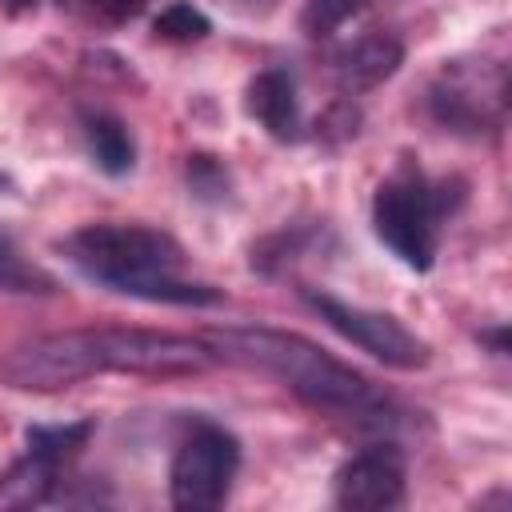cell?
Returning a JSON list of instances; mask_svg holds the SVG:
<instances>
[{"instance_id": "obj_3", "label": "cell", "mask_w": 512, "mask_h": 512, "mask_svg": "<svg viewBox=\"0 0 512 512\" xmlns=\"http://www.w3.org/2000/svg\"><path fill=\"white\" fill-rule=\"evenodd\" d=\"M68 260L112 292L152 304H216L220 292L184 280V248L148 224H84L64 240Z\"/></svg>"}, {"instance_id": "obj_14", "label": "cell", "mask_w": 512, "mask_h": 512, "mask_svg": "<svg viewBox=\"0 0 512 512\" xmlns=\"http://www.w3.org/2000/svg\"><path fill=\"white\" fill-rule=\"evenodd\" d=\"M152 32H156L160 40L188 44V40L208 36V32H212V24H208V16H204L200 8H192L188 0H176V4H168V8H164L156 20H152Z\"/></svg>"}, {"instance_id": "obj_6", "label": "cell", "mask_w": 512, "mask_h": 512, "mask_svg": "<svg viewBox=\"0 0 512 512\" xmlns=\"http://www.w3.org/2000/svg\"><path fill=\"white\" fill-rule=\"evenodd\" d=\"M240 468V444L232 432L204 424L196 428L172 460L168 472V488H172V504L176 508H216L224 504L232 480Z\"/></svg>"}, {"instance_id": "obj_5", "label": "cell", "mask_w": 512, "mask_h": 512, "mask_svg": "<svg viewBox=\"0 0 512 512\" xmlns=\"http://www.w3.org/2000/svg\"><path fill=\"white\" fill-rule=\"evenodd\" d=\"M304 300L312 304V312L332 332H340L344 340H352L356 348H364L368 356H376L380 364L400 368V372H416V368L428 364V344L416 332H408L396 316L376 312V308L348 304V300H340L332 292H316V288H304Z\"/></svg>"}, {"instance_id": "obj_9", "label": "cell", "mask_w": 512, "mask_h": 512, "mask_svg": "<svg viewBox=\"0 0 512 512\" xmlns=\"http://www.w3.org/2000/svg\"><path fill=\"white\" fill-rule=\"evenodd\" d=\"M248 116L272 136V140H296L300 128V104H296V80L284 68H264L252 76L244 96Z\"/></svg>"}, {"instance_id": "obj_17", "label": "cell", "mask_w": 512, "mask_h": 512, "mask_svg": "<svg viewBox=\"0 0 512 512\" xmlns=\"http://www.w3.org/2000/svg\"><path fill=\"white\" fill-rule=\"evenodd\" d=\"M232 8H240V12H256V8H268L272 0H228Z\"/></svg>"}, {"instance_id": "obj_12", "label": "cell", "mask_w": 512, "mask_h": 512, "mask_svg": "<svg viewBox=\"0 0 512 512\" xmlns=\"http://www.w3.org/2000/svg\"><path fill=\"white\" fill-rule=\"evenodd\" d=\"M92 436V420H76V424H36L24 432V444L32 456H44L52 464H64L68 456H76Z\"/></svg>"}, {"instance_id": "obj_10", "label": "cell", "mask_w": 512, "mask_h": 512, "mask_svg": "<svg viewBox=\"0 0 512 512\" xmlns=\"http://www.w3.org/2000/svg\"><path fill=\"white\" fill-rule=\"evenodd\" d=\"M84 140L92 160L100 164V172L108 176H124L136 164V140L128 132V124L112 112H84Z\"/></svg>"}, {"instance_id": "obj_15", "label": "cell", "mask_w": 512, "mask_h": 512, "mask_svg": "<svg viewBox=\"0 0 512 512\" xmlns=\"http://www.w3.org/2000/svg\"><path fill=\"white\" fill-rule=\"evenodd\" d=\"M360 8H364V0H304L300 28H304V36H316L320 40V36H332Z\"/></svg>"}, {"instance_id": "obj_13", "label": "cell", "mask_w": 512, "mask_h": 512, "mask_svg": "<svg viewBox=\"0 0 512 512\" xmlns=\"http://www.w3.org/2000/svg\"><path fill=\"white\" fill-rule=\"evenodd\" d=\"M0 288L8 292H52V276L20 256V248L0 232Z\"/></svg>"}, {"instance_id": "obj_7", "label": "cell", "mask_w": 512, "mask_h": 512, "mask_svg": "<svg viewBox=\"0 0 512 512\" xmlns=\"http://www.w3.org/2000/svg\"><path fill=\"white\" fill-rule=\"evenodd\" d=\"M404 500V460L396 448H368L340 464L336 504L348 512H384Z\"/></svg>"}, {"instance_id": "obj_11", "label": "cell", "mask_w": 512, "mask_h": 512, "mask_svg": "<svg viewBox=\"0 0 512 512\" xmlns=\"http://www.w3.org/2000/svg\"><path fill=\"white\" fill-rule=\"evenodd\" d=\"M56 468H60V464L24 452V460H16V464L0 476V500H4V504H16V508H28V504L48 500V492H52V484H56Z\"/></svg>"}, {"instance_id": "obj_1", "label": "cell", "mask_w": 512, "mask_h": 512, "mask_svg": "<svg viewBox=\"0 0 512 512\" xmlns=\"http://www.w3.org/2000/svg\"><path fill=\"white\" fill-rule=\"evenodd\" d=\"M212 364V348L192 336L152 328H72L32 336L0 360V376L24 392H60L100 372L188 376Z\"/></svg>"}, {"instance_id": "obj_4", "label": "cell", "mask_w": 512, "mask_h": 512, "mask_svg": "<svg viewBox=\"0 0 512 512\" xmlns=\"http://www.w3.org/2000/svg\"><path fill=\"white\" fill-rule=\"evenodd\" d=\"M440 212H444V200L436 196V188H428L420 172L404 168V172L388 176L376 188L372 228L412 272H428L432 260H436V220H440Z\"/></svg>"}, {"instance_id": "obj_8", "label": "cell", "mask_w": 512, "mask_h": 512, "mask_svg": "<svg viewBox=\"0 0 512 512\" xmlns=\"http://www.w3.org/2000/svg\"><path fill=\"white\" fill-rule=\"evenodd\" d=\"M336 80L348 92H368L384 80L396 76V68L404 64V40L392 32H364L360 40H352L348 48L336 52Z\"/></svg>"}, {"instance_id": "obj_2", "label": "cell", "mask_w": 512, "mask_h": 512, "mask_svg": "<svg viewBox=\"0 0 512 512\" xmlns=\"http://www.w3.org/2000/svg\"><path fill=\"white\" fill-rule=\"evenodd\" d=\"M204 344L212 348V356L228 360V364H244V368H260L268 376H276L284 388H292L304 404L332 412V416H372L380 420L384 400L372 388L368 376H360L352 364L336 360L332 352H324L320 344L296 336V332H280V328H212L204 336Z\"/></svg>"}, {"instance_id": "obj_16", "label": "cell", "mask_w": 512, "mask_h": 512, "mask_svg": "<svg viewBox=\"0 0 512 512\" xmlns=\"http://www.w3.org/2000/svg\"><path fill=\"white\" fill-rule=\"evenodd\" d=\"M60 4L96 24H124V20L140 16V8H144V0H60Z\"/></svg>"}]
</instances>
